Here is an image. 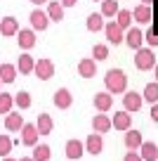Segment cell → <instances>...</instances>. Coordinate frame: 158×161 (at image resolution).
Returning <instances> with one entry per match:
<instances>
[{"instance_id":"6da1fadb","label":"cell","mask_w":158,"mask_h":161,"mask_svg":"<svg viewBox=\"0 0 158 161\" xmlns=\"http://www.w3.org/2000/svg\"><path fill=\"white\" fill-rule=\"evenodd\" d=\"M104 83H106V90L111 95H120V92H128V76L120 69H109L104 76Z\"/></svg>"},{"instance_id":"7a4b0ae2","label":"cell","mask_w":158,"mask_h":161,"mask_svg":"<svg viewBox=\"0 0 158 161\" xmlns=\"http://www.w3.org/2000/svg\"><path fill=\"white\" fill-rule=\"evenodd\" d=\"M134 66L139 71H149L156 69V57H153V47H139L134 55Z\"/></svg>"},{"instance_id":"3957f363","label":"cell","mask_w":158,"mask_h":161,"mask_svg":"<svg viewBox=\"0 0 158 161\" xmlns=\"http://www.w3.org/2000/svg\"><path fill=\"white\" fill-rule=\"evenodd\" d=\"M38 135H40V130L35 123H24V128H21V145L35 147L38 145Z\"/></svg>"},{"instance_id":"277c9868","label":"cell","mask_w":158,"mask_h":161,"mask_svg":"<svg viewBox=\"0 0 158 161\" xmlns=\"http://www.w3.org/2000/svg\"><path fill=\"white\" fill-rule=\"evenodd\" d=\"M125 29H120L118 26V21H109L106 24V29H104V33H106V38H109V43L111 45H120L125 40V33H123Z\"/></svg>"},{"instance_id":"5b68a950","label":"cell","mask_w":158,"mask_h":161,"mask_svg":"<svg viewBox=\"0 0 158 161\" xmlns=\"http://www.w3.org/2000/svg\"><path fill=\"white\" fill-rule=\"evenodd\" d=\"M142 102H144V95H139V92H134V90H128L123 95L125 111H139L142 109Z\"/></svg>"},{"instance_id":"8992f818","label":"cell","mask_w":158,"mask_h":161,"mask_svg":"<svg viewBox=\"0 0 158 161\" xmlns=\"http://www.w3.org/2000/svg\"><path fill=\"white\" fill-rule=\"evenodd\" d=\"M35 76H38L40 80H50L52 76H55V64L50 59H38L35 62V71H33Z\"/></svg>"},{"instance_id":"52a82bcc","label":"cell","mask_w":158,"mask_h":161,"mask_svg":"<svg viewBox=\"0 0 158 161\" xmlns=\"http://www.w3.org/2000/svg\"><path fill=\"white\" fill-rule=\"evenodd\" d=\"M78 74L83 76V78H92V76H97V59L94 57H85V59L78 62Z\"/></svg>"},{"instance_id":"ba28073f","label":"cell","mask_w":158,"mask_h":161,"mask_svg":"<svg viewBox=\"0 0 158 161\" xmlns=\"http://www.w3.org/2000/svg\"><path fill=\"white\" fill-rule=\"evenodd\" d=\"M50 21L52 19H50L47 12H43V10H33L31 12V26H33V31H45Z\"/></svg>"},{"instance_id":"9c48e42d","label":"cell","mask_w":158,"mask_h":161,"mask_svg":"<svg viewBox=\"0 0 158 161\" xmlns=\"http://www.w3.org/2000/svg\"><path fill=\"white\" fill-rule=\"evenodd\" d=\"M92 102H94V107H97V111L106 114V111H109L111 107H113V95H111L109 90H106V92H97Z\"/></svg>"},{"instance_id":"30bf717a","label":"cell","mask_w":158,"mask_h":161,"mask_svg":"<svg viewBox=\"0 0 158 161\" xmlns=\"http://www.w3.org/2000/svg\"><path fill=\"white\" fill-rule=\"evenodd\" d=\"M144 40H146V36H144L142 31L137 29V26H132V29H128V33H125V43H128V45L132 47V50H139Z\"/></svg>"},{"instance_id":"8fae6325","label":"cell","mask_w":158,"mask_h":161,"mask_svg":"<svg viewBox=\"0 0 158 161\" xmlns=\"http://www.w3.org/2000/svg\"><path fill=\"white\" fill-rule=\"evenodd\" d=\"M142 145H144V137H142V133L139 130H125V147H128L130 152H137V149H142Z\"/></svg>"},{"instance_id":"7c38bea8","label":"cell","mask_w":158,"mask_h":161,"mask_svg":"<svg viewBox=\"0 0 158 161\" xmlns=\"http://www.w3.org/2000/svg\"><path fill=\"white\" fill-rule=\"evenodd\" d=\"M52 102H55V107H59V109H69V107L73 104V95H71L66 88H59V90H55Z\"/></svg>"},{"instance_id":"4fadbf2b","label":"cell","mask_w":158,"mask_h":161,"mask_svg":"<svg viewBox=\"0 0 158 161\" xmlns=\"http://www.w3.org/2000/svg\"><path fill=\"white\" fill-rule=\"evenodd\" d=\"M111 121H113L116 130H130V128H132V116H130V111H116Z\"/></svg>"},{"instance_id":"5bb4252c","label":"cell","mask_w":158,"mask_h":161,"mask_svg":"<svg viewBox=\"0 0 158 161\" xmlns=\"http://www.w3.org/2000/svg\"><path fill=\"white\" fill-rule=\"evenodd\" d=\"M85 149L90 152L92 156H97V154H102V149H104V140H102V133H92V135L85 140Z\"/></svg>"},{"instance_id":"9a60e30c","label":"cell","mask_w":158,"mask_h":161,"mask_svg":"<svg viewBox=\"0 0 158 161\" xmlns=\"http://www.w3.org/2000/svg\"><path fill=\"white\" fill-rule=\"evenodd\" d=\"M111 128H113V121H111L106 114H97L92 119V130L94 133H109Z\"/></svg>"},{"instance_id":"2e32d148","label":"cell","mask_w":158,"mask_h":161,"mask_svg":"<svg viewBox=\"0 0 158 161\" xmlns=\"http://www.w3.org/2000/svg\"><path fill=\"white\" fill-rule=\"evenodd\" d=\"M85 152H87V149H85V145H83L80 140H69V142H66V156H69L71 161L80 159Z\"/></svg>"},{"instance_id":"e0dca14e","label":"cell","mask_w":158,"mask_h":161,"mask_svg":"<svg viewBox=\"0 0 158 161\" xmlns=\"http://www.w3.org/2000/svg\"><path fill=\"white\" fill-rule=\"evenodd\" d=\"M5 128L10 133H21V128H24V119H21V114L10 111V114L5 116Z\"/></svg>"},{"instance_id":"ac0fdd59","label":"cell","mask_w":158,"mask_h":161,"mask_svg":"<svg viewBox=\"0 0 158 161\" xmlns=\"http://www.w3.org/2000/svg\"><path fill=\"white\" fill-rule=\"evenodd\" d=\"M0 33L5 36V38L7 36H17L19 33V21H17L14 17H5V19L0 21Z\"/></svg>"},{"instance_id":"d6986e66","label":"cell","mask_w":158,"mask_h":161,"mask_svg":"<svg viewBox=\"0 0 158 161\" xmlns=\"http://www.w3.org/2000/svg\"><path fill=\"white\" fill-rule=\"evenodd\" d=\"M17 36H19L17 40H19V47H21V50H31V47L35 45V33L31 29H21Z\"/></svg>"},{"instance_id":"ffe728a7","label":"cell","mask_w":158,"mask_h":161,"mask_svg":"<svg viewBox=\"0 0 158 161\" xmlns=\"http://www.w3.org/2000/svg\"><path fill=\"white\" fill-rule=\"evenodd\" d=\"M132 17H134V21H137V24H149V21H151V7L149 5H137L132 10Z\"/></svg>"},{"instance_id":"44dd1931","label":"cell","mask_w":158,"mask_h":161,"mask_svg":"<svg viewBox=\"0 0 158 161\" xmlns=\"http://www.w3.org/2000/svg\"><path fill=\"white\" fill-rule=\"evenodd\" d=\"M35 126H38L40 135H50V133H52V128H55V121H52V116H50V114H38Z\"/></svg>"},{"instance_id":"7402d4cb","label":"cell","mask_w":158,"mask_h":161,"mask_svg":"<svg viewBox=\"0 0 158 161\" xmlns=\"http://www.w3.org/2000/svg\"><path fill=\"white\" fill-rule=\"evenodd\" d=\"M17 69H19L24 76H26V74H33V71H35V59H33L31 55H21L19 62H17Z\"/></svg>"},{"instance_id":"603a6c76","label":"cell","mask_w":158,"mask_h":161,"mask_svg":"<svg viewBox=\"0 0 158 161\" xmlns=\"http://www.w3.org/2000/svg\"><path fill=\"white\" fill-rule=\"evenodd\" d=\"M139 152H142L144 161H158V145L156 142H144Z\"/></svg>"},{"instance_id":"cb8c5ba5","label":"cell","mask_w":158,"mask_h":161,"mask_svg":"<svg viewBox=\"0 0 158 161\" xmlns=\"http://www.w3.org/2000/svg\"><path fill=\"white\" fill-rule=\"evenodd\" d=\"M47 14H50V19H52V21L59 24V21L64 19V5H61V3H55V0L47 3Z\"/></svg>"},{"instance_id":"d4e9b609","label":"cell","mask_w":158,"mask_h":161,"mask_svg":"<svg viewBox=\"0 0 158 161\" xmlns=\"http://www.w3.org/2000/svg\"><path fill=\"white\" fill-rule=\"evenodd\" d=\"M17 66H12V64H0V80L3 83H14V78H17Z\"/></svg>"},{"instance_id":"484cf974","label":"cell","mask_w":158,"mask_h":161,"mask_svg":"<svg viewBox=\"0 0 158 161\" xmlns=\"http://www.w3.org/2000/svg\"><path fill=\"white\" fill-rule=\"evenodd\" d=\"M106 29V24H104V14H90L87 17V31H92V33H97V31Z\"/></svg>"},{"instance_id":"4316f807","label":"cell","mask_w":158,"mask_h":161,"mask_svg":"<svg viewBox=\"0 0 158 161\" xmlns=\"http://www.w3.org/2000/svg\"><path fill=\"white\" fill-rule=\"evenodd\" d=\"M132 19H134V17H132V12H130V10H120L118 14H116V21H118V26H120V29H125V31L132 29Z\"/></svg>"},{"instance_id":"83f0119b","label":"cell","mask_w":158,"mask_h":161,"mask_svg":"<svg viewBox=\"0 0 158 161\" xmlns=\"http://www.w3.org/2000/svg\"><path fill=\"white\" fill-rule=\"evenodd\" d=\"M50 154H52L50 145H35L33 147V161H50Z\"/></svg>"},{"instance_id":"f1b7e54d","label":"cell","mask_w":158,"mask_h":161,"mask_svg":"<svg viewBox=\"0 0 158 161\" xmlns=\"http://www.w3.org/2000/svg\"><path fill=\"white\" fill-rule=\"evenodd\" d=\"M118 0H102V14L104 17H116L118 14Z\"/></svg>"},{"instance_id":"f546056e","label":"cell","mask_w":158,"mask_h":161,"mask_svg":"<svg viewBox=\"0 0 158 161\" xmlns=\"http://www.w3.org/2000/svg\"><path fill=\"white\" fill-rule=\"evenodd\" d=\"M142 95H144V100H146V102L156 104V102H158V83H149V86L144 88Z\"/></svg>"},{"instance_id":"4dcf8cb0","label":"cell","mask_w":158,"mask_h":161,"mask_svg":"<svg viewBox=\"0 0 158 161\" xmlns=\"http://www.w3.org/2000/svg\"><path fill=\"white\" fill-rule=\"evenodd\" d=\"M12 104H14V97L7 95V92H3V95H0V114H10Z\"/></svg>"},{"instance_id":"1f68e13d","label":"cell","mask_w":158,"mask_h":161,"mask_svg":"<svg viewBox=\"0 0 158 161\" xmlns=\"http://www.w3.org/2000/svg\"><path fill=\"white\" fill-rule=\"evenodd\" d=\"M14 104L19 107V109H29V107H31V95L24 92V90L17 92V95H14Z\"/></svg>"},{"instance_id":"d6a6232c","label":"cell","mask_w":158,"mask_h":161,"mask_svg":"<svg viewBox=\"0 0 158 161\" xmlns=\"http://www.w3.org/2000/svg\"><path fill=\"white\" fill-rule=\"evenodd\" d=\"M10 152H12V137L0 135V156H10Z\"/></svg>"},{"instance_id":"836d02e7","label":"cell","mask_w":158,"mask_h":161,"mask_svg":"<svg viewBox=\"0 0 158 161\" xmlns=\"http://www.w3.org/2000/svg\"><path fill=\"white\" fill-rule=\"evenodd\" d=\"M92 57H94L97 62L106 59V57H109V47H106V45H102V43H97V45L92 47Z\"/></svg>"},{"instance_id":"e575fe53","label":"cell","mask_w":158,"mask_h":161,"mask_svg":"<svg viewBox=\"0 0 158 161\" xmlns=\"http://www.w3.org/2000/svg\"><path fill=\"white\" fill-rule=\"evenodd\" d=\"M146 43H149L151 47H158V33H156L153 29H149V31H146Z\"/></svg>"},{"instance_id":"d590c367","label":"cell","mask_w":158,"mask_h":161,"mask_svg":"<svg viewBox=\"0 0 158 161\" xmlns=\"http://www.w3.org/2000/svg\"><path fill=\"white\" fill-rule=\"evenodd\" d=\"M123 161H144L142 154H137V152H128V154L123 156Z\"/></svg>"},{"instance_id":"8d00e7d4","label":"cell","mask_w":158,"mask_h":161,"mask_svg":"<svg viewBox=\"0 0 158 161\" xmlns=\"http://www.w3.org/2000/svg\"><path fill=\"white\" fill-rule=\"evenodd\" d=\"M151 121H153V123H158V102H156V104H151Z\"/></svg>"},{"instance_id":"74e56055","label":"cell","mask_w":158,"mask_h":161,"mask_svg":"<svg viewBox=\"0 0 158 161\" xmlns=\"http://www.w3.org/2000/svg\"><path fill=\"white\" fill-rule=\"evenodd\" d=\"M59 3H61V5H64V7H73L76 3H78V0H59Z\"/></svg>"},{"instance_id":"f35d334b","label":"cell","mask_w":158,"mask_h":161,"mask_svg":"<svg viewBox=\"0 0 158 161\" xmlns=\"http://www.w3.org/2000/svg\"><path fill=\"white\" fill-rule=\"evenodd\" d=\"M31 3H33V5H45L47 0H31Z\"/></svg>"},{"instance_id":"ab89813d","label":"cell","mask_w":158,"mask_h":161,"mask_svg":"<svg viewBox=\"0 0 158 161\" xmlns=\"http://www.w3.org/2000/svg\"><path fill=\"white\" fill-rule=\"evenodd\" d=\"M19 161H33V156H24V159H19Z\"/></svg>"},{"instance_id":"60d3db41","label":"cell","mask_w":158,"mask_h":161,"mask_svg":"<svg viewBox=\"0 0 158 161\" xmlns=\"http://www.w3.org/2000/svg\"><path fill=\"white\" fill-rule=\"evenodd\" d=\"M153 74H156V83H158V64H156V69H153Z\"/></svg>"},{"instance_id":"b9f144b4","label":"cell","mask_w":158,"mask_h":161,"mask_svg":"<svg viewBox=\"0 0 158 161\" xmlns=\"http://www.w3.org/2000/svg\"><path fill=\"white\" fill-rule=\"evenodd\" d=\"M142 3H144V5H151V3H153V0H142Z\"/></svg>"},{"instance_id":"7bdbcfd3","label":"cell","mask_w":158,"mask_h":161,"mask_svg":"<svg viewBox=\"0 0 158 161\" xmlns=\"http://www.w3.org/2000/svg\"><path fill=\"white\" fill-rule=\"evenodd\" d=\"M3 161H17V159H10V156H5V159H3Z\"/></svg>"},{"instance_id":"ee69618b","label":"cell","mask_w":158,"mask_h":161,"mask_svg":"<svg viewBox=\"0 0 158 161\" xmlns=\"http://www.w3.org/2000/svg\"><path fill=\"white\" fill-rule=\"evenodd\" d=\"M0 86H3V80H0Z\"/></svg>"}]
</instances>
